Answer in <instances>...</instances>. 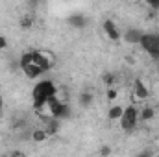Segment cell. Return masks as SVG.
<instances>
[{
  "instance_id": "cell-5",
  "label": "cell",
  "mask_w": 159,
  "mask_h": 157,
  "mask_svg": "<svg viewBox=\"0 0 159 157\" xmlns=\"http://www.w3.org/2000/svg\"><path fill=\"white\" fill-rule=\"evenodd\" d=\"M102 28H104V34L107 35V39L109 41H120V37H122V34H120L119 26L115 24V20H111V19H106L104 20V24H102Z\"/></svg>"
},
{
  "instance_id": "cell-11",
  "label": "cell",
  "mask_w": 159,
  "mask_h": 157,
  "mask_svg": "<svg viewBox=\"0 0 159 157\" xmlns=\"http://www.w3.org/2000/svg\"><path fill=\"white\" fill-rule=\"evenodd\" d=\"M93 100H94L93 92H89V91L80 92V105H81V107H89V105L93 104Z\"/></svg>"
},
{
  "instance_id": "cell-22",
  "label": "cell",
  "mask_w": 159,
  "mask_h": 157,
  "mask_svg": "<svg viewBox=\"0 0 159 157\" xmlns=\"http://www.w3.org/2000/svg\"><path fill=\"white\" fill-rule=\"evenodd\" d=\"M150 7H154V9H159V2H150Z\"/></svg>"
},
{
  "instance_id": "cell-8",
  "label": "cell",
  "mask_w": 159,
  "mask_h": 157,
  "mask_svg": "<svg viewBox=\"0 0 159 157\" xmlns=\"http://www.w3.org/2000/svg\"><path fill=\"white\" fill-rule=\"evenodd\" d=\"M67 22L72 26V28H76V30H83L85 26H87V17L85 15H70L69 19H67Z\"/></svg>"
},
{
  "instance_id": "cell-21",
  "label": "cell",
  "mask_w": 159,
  "mask_h": 157,
  "mask_svg": "<svg viewBox=\"0 0 159 157\" xmlns=\"http://www.w3.org/2000/svg\"><path fill=\"white\" fill-rule=\"evenodd\" d=\"M6 46H7V39H6L4 35H0V50H4Z\"/></svg>"
},
{
  "instance_id": "cell-7",
  "label": "cell",
  "mask_w": 159,
  "mask_h": 157,
  "mask_svg": "<svg viewBox=\"0 0 159 157\" xmlns=\"http://www.w3.org/2000/svg\"><path fill=\"white\" fill-rule=\"evenodd\" d=\"M133 92H135V96H137L139 100H146V98L150 96V91H148V87L143 83V79H135V83H133Z\"/></svg>"
},
{
  "instance_id": "cell-6",
  "label": "cell",
  "mask_w": 159,
  "mask_h": 157,
  "mask_svg": "<svg viewBox=\"0 0 159 157\" xmlns=\"http://www.w3.org/2000/svg\"><path fill=\"white\" fill-rule=\"evenodd\" d=\"M141 39H143V32L137 30V28H128L124 32V41L129 43V44H139Z\"/></svg>"
},
{
  "instance_id": "cell-18",
  "label": "cell",
  "mask_w": 159,
  "mask_h": 157,
  "mask_svg": "<svg viewBox=\"0 0 159 157\" xmlns=\"http://www.w3.org/2000/svg\"><path fill=\"white\" fill-rule=\"evenodd\" d=\"M100 155L102 157L111 155V148H109V146H102V148H100Z\"/></svg>"
},
{
  "instance_id": "cell-20",
  "label": "cell",
  "mask_w": 159,
  "mask_h": 157,
  "mask_svg": "<svg viewBox=\"0 0 159 157\" xmlns=\"http://www.w3.org/2000/svg\"><path fill=\"white\" fill-rule=\"evenodd\" d=\"M135 157H154V155H152V152H150V150H143V152H139Z\"/></svg>"
},
{
  "instance_id": "cell-12",
  "label": "cell",
  "mask_w": 159,
  "mask_h": 157,
  "mask_svg": "<svg viewBox=\"0 0 159 157\" xmlns=\"http://www.w3.org/2000/svg\"><path fill=\"white\" fill-rule=\"evenodd\" d=\"M122 113H124V107L113 105V107L107 111V118H109V120H120V118H122Z\"/></svg>"
},
{
  "instance_id": "cell-3",
  "label": "cell",
  "mask_w": 159,
  "mask_h": 157,
  "mask_svg": "<svg viewBox=\"0 0 159 157\" xmlns=\"http://www.w3.org/2000/svg\"><path fill=\"white\" fill-rule=\"evenodd\" d=\"M137 122H139V109L135 105H128L122 113V118H120V128L124 131H133Z\"/></svg>"
},
{
  "instance_id": "cell-24",
  "label": "cell",
  "mask_w": 159,
  "mask_h": 157,
  "mask_svg": "<svg viewBox=\"0 0 159 157\" xmlns=\"http://www.w3.org/2000/svg\"><path fill=\"white\" fill-rule=\"evenodd\" d=\"M156 157H159V154H157V155H156Z\"/></svg>"
},
{
  "instance_id": "cell-23",
  "label": "cell",
  "mask_w": 159,
  "mask_h": 157,
  "mask_svg": "<svg viewBox=\"0 0 159 157\" xmlns=\"http://www.w3.org/2000/svg\"><path fill=\"white\" fill-rule=\"evenodd\" d=\"M2 107H4V100H2V96H0V111H2Z\"/></svg>"
},
{
  "instance_id": "cell-9",
  "label": "cell",
  "mask_w": 159,
  "mask_h": 157,
  "mask_svg": "<svg viewBox=\"0 0 159 157\" xmlns=\"http://www.w3.org/2000/svg\"><path fill=\"white\" fill-rule=\"evenodd\" d=\"M22 72L28 76V78H32V79H35V78H39L41 74H43V70H41L37 65H34V63H30V65H26V67H22Z\"/></svg>"
},
{
  "instance_id": "cell-19",
  "label": "cell",
  "mask_w": 159,
  "mask_h": 157,
  "mask_svg": "<svg viewBox=\"0 0 159 157\" xmlns=\"http://www.w3.org/2000/svg\"><path fill=\"white\" fill-rule=\"evenodd\" d=\"M9 157H26V154L20 152V150H13V152L9 154Z\"/></svg>"
},
{
  "instance_id": "cell-14",
  "label": "cell",
  "mask_w": 159,
  "mask_h": 157,
  "mask_svg": "<svg viewBox=\"0 0 159 157\" xmlns=\"http://www.w3.org/2000/svg\"><path fill=\"white\" fill-rule=\"evenodd\" d=\"M32 24H34V17H32V15H22V17H20V28L30 30Z\"/></svg>"
},
{
  "instance_id": "cell-1",
  "label": "cell",
  "mask_w": 159,
  "mask_h": 157,
  "mask_svg": "<svg viewBox=\"0 0 159 157\" xmlns=\"http://www.w3.org/2000/svg\"><path fill=\"white\" fill-rule=\"evenodd\" d=\"M52 96H57V89L52 81L44 79V81H39L34 91H32V98H34V107L35 109H41L46 105V102L52 98Z\"/></svg>"
},
{
  "instance_id": "cell-17",
  "label": "cell",
  "mask_w": 159,
  "mask_h": 157,
  "mask_svg": "<svg viewBox=\"0 0 159 157\" xmlns=\"http://www.w3.org/2000/svg\"><path fill=\"white\" fill-rule=\"evenodd\" d=\"M117 94H119V92H117V89H115V87H111V89H107V91H106V96H107V100H111V102L117 98Z\"/></svg>"
},
{
  "instance_id": "cell-2",
  "label": "cell",
  "mask_w": 159,
  "mask_h": 157,
  "mask_svg": "<svg viewBox=\"0 0 159 157\" xmlns=\"http://www.w3.org/2000/svg\"><path fill=\"white\" fill-rule=\"evenodd\" d=\"M139 44L152 59H159V34H143Z\"/></svg>"
},
{
  "instance_id": "cell-16",
  "label": "cell",
  "mask_w": 159,
  "mask_h": 157,
  "mask_svg": "<svg viewBox=\"0 0 159 157\" xmlns=\"http://www.w3.org/2000/svg\"><path fill=\"white\" fill-rule=\"evenodd\" d=\"M102 81H104V85H106L107 89H111V87H113V83H115V74L106 72V74L102 76Z\"/></svg>"
},
{
  "instance_id": "cell-4",
  "label": "cell",
  "mask_w": 159,
  "mask_h": 157,
  "mask_svg": "<svg viewBox=\"0 0 159 157\" xmlns=\"http://www.w3.org/2000/svg\"><path fill=\"white\" fill-rule=\"evenodd\" d=\"M32 63L37 65L43 72H46V70H50V69L54 67L56 59H54V54H50V52L34 50V52H32Z\"/></svg>"
},
{
  "instance_id": "cell-13",
  "label": "cell",
  "mask_w": 159,
  "mask_h": 157,
  "mask_svg": "<svg viewBox=\"0 0 159 157\" xmlns=\"http://www.w3.org/2000/svg\"><path fill=\"white\" fill-rule=\"evenodd\" d=\"M154 117H156L154 107H143V109H141V113H139V120H144V122L152 120Z\"/></svg>"
},
{
  "instance_id": "cell-15",
  "label": "cell",
  "mask_w": 159,
  "mask_h": 157,
  "mask_svg": "<svg viewBox=\"0 0 159 157\" xmlns=\"http://www.w3.org/2000/svg\"><path fill=\"white\" fill-rule=\"evenodd\" d=\"M32 139H34L35 142H43V141H46V139H48V135H46V131H44V129H35V131L32 133Z\"/></svg>"
},
{
  "instance_id": "cell-10",
  "label": "cell",
  "mask_w": 159,
  "mask_h": 157,
  "mask_svg": "<svg viewBox=\"0 0 159 157\" xmlns=\"http://www.w3.org/2000/svg\"><path fill=\"white\" fill-rule=\"evenodd\" d=\"M44 131H46V135H48V137H50V135H56V133L59 131V120H57V118H50V120L46 122Z\"/></svg>"
}]
</instances>
